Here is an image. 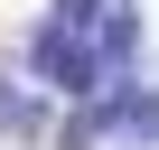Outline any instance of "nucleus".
<instances>
[{
  "instance_id": "nucleus-1",
  "label": "nucleus",
  "mask_w": 159,
  "mask_h": 150,
  "mask_svg": "<svg viewBox=\"0 0 159 150\" xmlns=\"http://www.w3.org/2000/svg\"><path fill=\"white\" fill-rule=\"evenodd\" d=\"M94 131H112V141H131V150H159V94L103 85V103H94Z\"/></svg>"
},
{
  "instance_id": "nucleus-2",
  "label": "nucleus",
  "mask_w": 159,
  "mask_h": 150,
  "mask_svg": "<svg viewBox=\"0 0 159 150\" xmlns=\"http://www.w3.org/2000/svg\"><path fill=\"white\" fill-rule=\"evenodd\" d=\"M0 131H38V103L19 94V75H0Z\"/></svg>"
}]
</instances>
